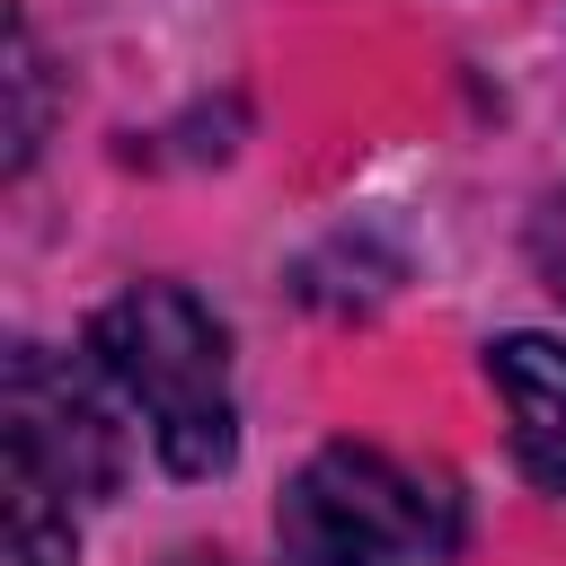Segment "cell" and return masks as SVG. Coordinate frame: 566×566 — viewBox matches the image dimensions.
I'll list each match as a JSON object with an SVG mask.
<instances>
[{
    "label": "cell",
    "mask_w": 566,
    "mask_h": 566,
    "mask_svg": "<svg viewBox=\"0 0 566 566\" xmlns=\"http://www.w3.org/2000/svg\"><path fill=\"white\" fill-rule=\"evenodd\" d=\"M0 433H9V469L35 478L62 504H97V495L124 486V424H115L106 389L80 363L44 354V345H18L9 354Z\"/></svg>",
    "instance_id": "obj_3"
},
{
    "label": "cell",
    "mask_w": 566,
    "mask_h": 566,
    "mask_svg": "<svg viewBox=\"0 0 566 566\" xmlns=\"http://www.w3.org/2000/svg\"><path fill=\"white\" fill-rule=\"evenodd\" d=\"M9 88H18V115H9V168L35 159V133H44V71H35V35L27 18H9Z\"/></svg>",
    "instance_id": "obj_6"
},
{
    "label": "cell",
    "mask_w": 566,
    "mask_h": 566,
    "mask_svg": "<svg viewBox=\"0 0 566 566\" xmlns=\"http://www.w3.org/2000/svg\"><path fill=\"white\" fill-rule=\"evenodd\" d=\"M177 566H230V557H203V548H186V557H177Z\"/></svg>",
    "instance_id": "obj_8"
},
{
    "label": "cell",
    "mask_w": 566,
    "mask_h": 566,
    "mask_svg": "<svg viewBox=\"0 0 566 566\" xmlns=\"http://www.w3.org/2000/svg\"><path fill=\"white\" fill-rule=\"evenodd\" d=\"M9 566H71V504L44 495L35 478L9 469V539H0Z\"/></svg>",
    "instance_id": "obj_5"
},
{
    "label": "cell",
    "mask_w": 566,
    "mask_h": 566,
    "mask_svg": "<svg viewBox=\"0 0 566 566\" xmlns=\"http://www.w3.org/2000/svg\"><path fill=\"white\" fill-rule=\"evenodd\" d=\"M486 371H495L504 416H513V460L566 495V345L557 336H495Z\"/></svg>",
    "instance_id": "obj_4"
},
{
    "label": "cell",
    "mask_w": 566,
    "mask_h": 566,
    "mask_svg": "<svg viewBox=\"0 0 566 566\" xmlns=\"http://www.w3.org/2000/svg\"><path fill=\"white\" fill-rule=\"evenodd\" d=\"M531 256H539V274H548V292L566 301V186L531 212Z\"/></svg>",
    "instance_id": "obj_7"
},
{
    "label": "cell",
    "mask_w": 566,
    "mask_h": 566,
    "mask_svg": "<svg viewBox=\"0 0 566 566\" xmlns=\"http://www.w3.org/2000/svg\"><path fill=\"white\" fill-rule=\"evenodd\" d=\"M97 371L124 389V407L150 424V451L177 478H221L239 451V398H230V336L221 318L177 283H124L88 318Z\"/></svg>",
    "instance_id": "obj_1"
},
{
    "label": "cell",
    "mask_w": 566,
    "mask_h": 566,
    "mask_svg": "<svg viewBox=\"0 0 566 566\" xmlns=\"http://www.w3.org/2000/svg\"><path fill=\"white\" fill-rule=\"evenodd\" d=\"M283 557L292 566H398V557H442L460 539V513L433 478L398 469L371 442H327L292 486H283Z\"/></svg>",
    "instance_id": "obj_2"
}]
</instances>
